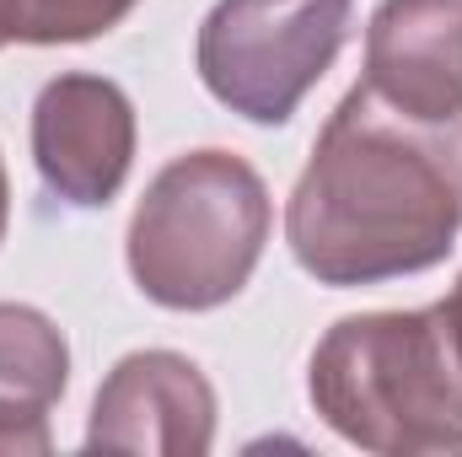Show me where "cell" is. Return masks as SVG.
Listing matches in <instances>:
<instances>
[{
    "label": "cell",
    "instance_id": "cell-8",
    "mask_svg": "<svg viewBox=\"0 0 462 457\" xmlns=\"http://www.w3.org/2000/svg\"><path fill=\"white\" fill-rule=\"evenodd\" d=\"M70 382L65 334L22 302H0V452H49V409Z\"/></svg>",
    "mask_w": 462,
    "mask_h": 457
},
{
    "label": "cell",
    "instance_id": "cell-9",
    "mask_svg": "<svg viewBox=\"0 0 462 457\" xmlns=\"http://www.w3.org/2000/svg\"><path fill=\"white\" fill-rule=\"evenodd\" d=\"M140 0H0L5 43H87L118 27Z\"/></svg>",
    "mask_w": 462,
    "mask_h": 457
},
{
    "label": "cell",
    "instance_id": "cell-3",
    "mask_svg": "<svg viewBox=\"0 0 462 457\" xmlns=\"http://www.w3.org/2000/svg\"><path fill=\"white\" fill-rule=\"evenodd\" d=\"M269 242V189L231 151H189L167 162L129 221V275L172 312L231 302Z\"/></svg>",
    "mask_w": 462,
    "mask_h": 457
},
{
    "label": "cell",
    "instance_id": "cell-7",
    "mask_svg": "<svg viewBox=\"0 0 462 457\" xmlns=\"http://www.w3.org/2000/svg\"><path fill=\"white\" fill-rule=\"evenodd\" d=\"M365 87L420 124H462V0H382L365 27Z\"/></svg>",
    "mask_w": 462,
    "mask_h": 457
},
{
    "label": "cell",
    "instance_id": "cell-2",
    "mask_svg": "<svg viewBox=\"0 0 462 457\" xmlns=\"http://www.w3.org/2000/svg\"><path fill=\"white\" fill-rule=\"evenodd\" d=\"M307 393L360 452H462V350L441 307L339 318L312 350Z\"/></svg>",
    "mask_w": 462,
    "mask_h": 457
},
{
    "label": "cell",
    "instance_id": "cell-4",
    "mask_svg": "<svg viewBox=\"0 0 462 457\" xmlns=\"http://www.w3.org/2000/svg\"><path fill=\"white\" fill-rule=\"evenodd\" d=\"M349 22V0H216L194 43L199 81L231 114L285 124L339 60Z\"/></svg>",
    "mask_w": 462,
    "mask_h": 457
},
{
    "label": "cell",
    "instance_id": "cell-11",
    "mask_svg": "<svg viewBox=\"0 0 462 457\" xmlns=\"http://www.w3.org/2000/svg\"><path fill=\"white\" fill-rule=\"evenodd\" d=\"M5 221H11V183H5V162H0V237H5Z\"/></svg>",
    "mask_w": 462,
    "mask_h": 457
},
{
    "label": "cell",
    "instance_id": "cell-10",
    "mask_svg": "<svg viewBox=\"0 0 462 457\" xmlns=\"http://www.w3.org/2000/svg\"><path fill=\"white\" fill-rule=\"evenodd\" d=\"M441 312H447V329H452V340L462 350V275H457V285H452V296L441 302Z\"/></svg>",
    "mask_w": 462,
    "mask_h": 457
},
{
    "label": "cell",
    "instance_id": "cell-5",
    "mask_svg": "<svg viewBox=\"0 0 462 457\" xmlns=\"http://www.w3.org/2000/svg\"><path fill=\"white\" fill-rule=\"evenodd\" d=\"M32 162L76 210L108 205L134 162V103L108 76H54L32 103Z\"/></svg>",
    "mask_w": 462,
    "mask_h": 457
},
{
    "label": "cell",
    "instance_id": "cell-1",
    "mask_svg": "<svg viewBox=\"0 0 462 457\" xmlns=\"http://www.w3.org/2000/svg\"><path fill=\"white\" fill-rule=\"evenodd\" d=\"M462 231L452 124L387 108L365 81L323 124L285 205V242L318 285H382L436 269Z\"/></svg>",
    "mask_w": 462,
    "mask_h": 457
},
{
    "label": "cell",
    "instance_id": "cell-12",
    "mask_svg": "<svg viewBox=\"0 0 462 457\" xmlns=\"http://www.w3.org/2000/svg\"><path fill=\"white\" fill-rule=\"evenodd\" d=\"M0 49H5V33H0Z\"/></svg>",
    "mask_w": 462,
    "mask_h": 457
},
{
    "label": "cell",
    "instance_id": "cell-6",
    "mask_svg": "<svg viewBox=\"0 0 462 457\" xmlns=\"http://www.w3.org/2000/svg\"><path fill=\"white\" fill-rule=\"evenodd\" d=\"M216 442V387L178 350H134L97 387L87 447L205 457Z\"/></svg>",
    "mask_w": 462,
    "mask_h": 457
}]
</instances>
